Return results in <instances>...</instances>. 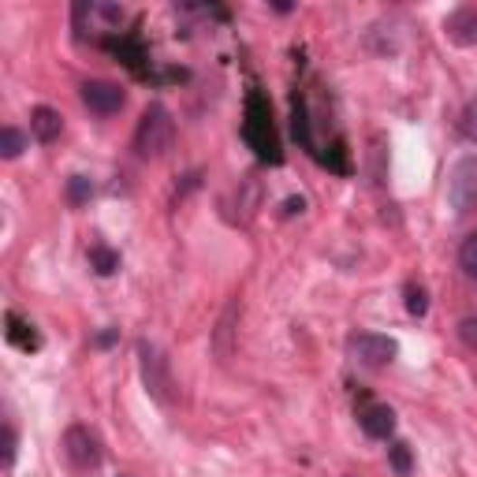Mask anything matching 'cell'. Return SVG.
I'll use <instances>...</instances> for the list:
<instances>
[{"instance_id":"7","label":"cell","mask_w":477,"mask_h":477,"mask_svg":"<svg viewBox=\"0 0 477 477\" xmlns=\"http://www.w3.org/2000/svg\"><path fill=\"white\" fill-rule=\"evenodd\" d=\"M79 98L93 116H116L127 105V90L119 82H109V79H86L79 86Z\"/></svg>"},{"instance_id":"17","label":"cell","mask_w":477,"mask_h":477,"mask_svg":"<svg viewBox=\"0 0 477 477\" xmlns=\"http://www.w3.org/2000/svg\"><path fill=\"white\" fill-rule=\"evenodd\" d=\"M459 269H463L470 280H477V232H470V235L459 243Z\"/></svg>"},{"instance_id":"10","label":"cell","mask_w":477,"mask_h":477,"mask_svg":"<svg viewBox=\"0 0 477 477\" xmlns=\"http://www.w3.org/2000/svg\"><path fill=\"white\" fill-rule=\"evenodd\" d=\"M235 321H239V302H228V310L220 313V321H216V332H213V351L220 362H228L232 358V339H235Z\"/></svg>"},{"instance_id":"2","label":"cell","mask_w":477,"mask_h":477,"mask_svg":"<svg viewBox=\"0 0 477 477\" xmlns=\"http://www.w3.org/2000/svg\"><path fill=\"white\" fill-rule=\"evenodd\" d=\"M138 373H142V385L149 392L153 403L161 406H176L179 392H176V377H172V362L157 343L138 339Z\"/></svg>"},{"instance_id":"11","label":"cell","mask_w":477,"mask_h":477,"mask_svg":"<svg viewBox=\"0 0 477 477\" xmlns=\"http://www.w3.org/2000/svg\"><path fill=\"white\" fill-rule=\"evenodd\" d=\"M5 336H8L12 347H19V351H38V347H42V336L34 332V325L23 321V317L12 313V310L5 313Z\"/></svg>"},{"instance_id":"22","label":"cell","mask_w":477,"mask_h":477,"mask_svg":"<svg viewBox=\"0 0 477 477\" xmlns=\"http://www.w3.org/2000/svg\"><path fill=\"white\" fill-rule=\"evenodd\" d=\"M116 339H119V329H105V332L93 336V347H112Z\"/></svg>"},{"instance_id":"14","label":"cell","mask_w":477,"mask_h":477,"mask_svg":"<svg viewBox=\"0 0 477 477\" xmlns=\"http://www.w3.org/2000/svg\"><path fill=\"white\" fill-rule=\"evenodd\" d=\"M23 149H26V135L19 127H0V157L15 161V157H23Z\"/></svg>"},{"instance_id":"16","label":"cell","mask_w":477,"mask_h":477,"mask_svg":"<svg viewBox=\"0 0 477 477\" xmlns=\"http://www.w3.org/2000/svg\"><path fill=\"white\" fill-rule=\"evenodd\" d=\"M403 299H406V313H410V317H425V313H429V295H425L422 283L410 280L406 288H403Z\"/></svg>"},{"instance_id":"13","label":"cell","mask_w":477,"mask_h":477,"mask_svg":"<svg viewBox=\"0 0 477 477\" xmlns=\"http://www.w3.org/2000/svg\"><path fill=\"white\" fill-rule=\"evenodd\" d=\"M90 269L98 276H112L119 269V253L112 246H105V243H93L90 246Z\"/></svg>"},{"instance_id":"5","label":"cell","mask_w":477,"mask_h":477,"mask_svg":"<svg viewBox=\"0 0 477 477\" xmlns=\"http://www.w3.org/2000/svg\"><path fill=\"white\" fill-rule=\"evenodd\" d=\"M347 355H351V362H358L362 369H388L399 355V343L392 336H380V332H355L347 339Z\"/></svg>"},{"instance_id":"21","label":"cell","mask_w":477,"mask_h":477,"mask_svg":"<svg viewBox=\"0 0 477 477\" xmlns=\"http://www.w3.org/2000/svg\"><path fill=\"white\" fill-rule=\"evenodd\" d=\"M15 452H19V436H15L12 422H5V470L15 466Z\"/></svg>"},{"instance_id":"18","label":"cell","mask_w":477,"mask_h":477,"mask_svg":"<svg viewBox=\"0 0 477 477\" xmlns=\"http://www.w3.org/2000/svg\"><path fill=\"white\" fill-rule=\"evenodd\" d=\"M459 131H463V138H470L477 146V98L466 101V109L459 112Z\"/></svg>"},{"instance_id":"15","label":"cell","mask_w":477,"mask_h":477,"mask_svg":"<svg viewBox=\"0 0 477 477\" xmlns=\"http://www.w3.org/2000/svg\"><path fill=\"white\" fill-rule=\"evenodd\" d=\"M63 198H68V205H72V209L86 205V202L93 198V183H90V176H72V179H68V186H63Z\"/></svg>"},{"instance_id":"1","label":"cell","mask_w":477,"mask_h":477,"mask_svg":"<svg viewBox=\"0 0 477 477\" xmlns=\"http://www.w3.org/2000/svg\"><path fill=\"white\" fill-rule=\"evenodd\" d=\"M172 142H176V119L161 101H153L135 127V138H131L135 157L138 161H161V157L172 149Z\"/></svg>"},{"instance_id":"8","label":"cell","mask_w":477,"mask_h":477,"mask_svg":"<svg viewBox=\"0 0 477 477\" xmlns=\"http://www.w3.org/2000/svg\"><path fill=\"white\" fill-rule=\"evenodd\" d=\"M358 425H362V433L373 436V440H388V436L396 433V410H392L388 403H369V406H362Z\"/></svg>"},{"instance_id":"23","label":"cell","mask_w":477,"mask_h":477,"mask_svg":"<svg viewBox=\"0 0 477 477\" xmlns=\"http://www.w3.org/2000/svg\"><path fill=\"white\" fill-rule=\"evenodd\" d=\"M302 209H306V198H288V202H283V216H295Z\"/></svg>"},{"instance_id":"9","label":"cell","mask_w":477,"mask_h":477,"mask_svg":"<svg viewBox=\"0 0 477 477\" xmlns=\"http://www.w3.org/2000/svg\"><path fill=\"white\" fill-rule=\"evenodd\" d=\"M444 34H448L452 45H477V8H455L448 19H444Z\"/></svg>"},{"instance_id":"4","label":"cell","mask_w":477,"mask_h":477,"mask_svg":"<svg viewBox=\"0 0 477 477\" xmlns=\"http://www.w3.org/2000/svg\"><path fill=\"white\" fill-rule=\"evenodd\" d=\"M60 448H63V459H68V466L75 473H93V470L105 463V444H101V436L93 433L90 425H82V422H75V425L63 429Z\"/></svg>"},{"instance_id":"20","label":"cell","mask_w":477,"mask_h":477,"mask_svg":"<svg viewBox=\"0 0 477 477\" xmlns=\"http://www.w3.org/2000/svg\"><path fill=\"white\" fill-rule=\"evenodd\" d=\"M459 339L470 347V351H477V313H470L459 321Z\"/></svg>"},{"instance_id":"24","label":"cell","mask_w":477,"mask_h":477,"mask_svg":"<svg viewBox=\"0 0 477 477\" xmlns=\"http://www.w3.org/2000/svg\"><path fill=\"white\" fill-rule=\"evenodd\" d=\"M119 477H131V473H119Z\"/></svg>"},{"instance_id":"12","label":"cell","mask_w":477,"mask_h":477,"mask_svg":"<svg viewBox=\"0 0 477 477\" xmlns=\"http://www.w3.org/2000/svg\"><path fill=\"white\" fill-rule=\"evenodd\" d=\"M30 131H34V138L38 142H56L60 138V131H63V116L56 112V109H49V105H38L34 112H30Z\"/></svg>"},{"instance_id":"19","label":"cell","mask_w":477,"mask_h":477,"mask_svg":"<svg viewBox=\"0 0 477 477\" xmlns=\"http://www.w3.org/2000/svg\"><path fill=\"white\" fill-rule=\"evenodd\" d=\"M388 455H392V470L406 477L410 473V448H406V444H392Z\"/></svg>"},{"instance_id":"6","label":"cell","mask_w":477,"mask_h":477,"mask_svg":"<svg viewBox=\"0 0 477 477\" xmlns=\"http://www.w3.org/2000/svg\"><path fill=\"white\" fill-rule=\"evenodd\" d=\"M448 209L466 216L477 209V157H459L448 176Z\"/></svg>"},{"instance_id":"3","label":"cell","mask_w":477,"mask_h":477,"mask_svg":"<svg viewBox=\"0 0 477 477\" xmlns=\"http://www.w3.org/2000/svg\"><path fill=\"white\" fill-rule=\"evenodd\" d=\"M243 138L253 146V153H258L262 161H272V165H280V161H283L280 142H276V127H272V109H269V101L262 98L258 90H250V98H246V123H243Z\"/></svg>"}]
</instances>
